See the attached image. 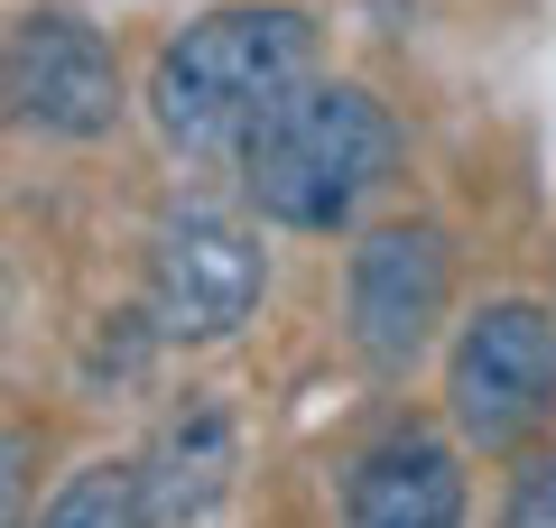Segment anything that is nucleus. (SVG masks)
Returning a JSON list of instances; mask_svg holds the SVG:
<instances>
[{
	"label": "nucleus",
	"instance_id": "1",
	"mask_svg": "<svg viewBox=\"0 0 556 528\" xmlns=\"http://www.w3.org/2000/svg\"><path fill=\"white\" fill-rule=\"evenodd\" d=\"M306 75H316V20L288 10V0H232V10H204L195 28H177L159 47V65H149V121H159L167 149L223 158Z\"/></svg>",
	"mask_w": 556,
	"mask_h": 528
},
{
	"label": "nucleus",
	"instance_id": "2",
	"mask_svg": "<svg viewBox=\"0 0 556 528\" xmlns=\"http://www.w3.org/2000/svg\"><path fill=\"white\" fill-rule=\"evenodd\" d=\"M399 167V121L371 84H316L241 139V204L278 232H343Z\"/></svg>",
	"mask_w": 556,
	"mask_h": 528
},
{
	"label": "nucleus",
	"instance_id": "3",
	"mask_svg": "<svg viewBox=\"0 0 556 528\" xmlns=\"http://www.w3.org/2000/svg\"><path fill=\"white\" fill-rule=\"evenodd\" d=\"M269 297V260L260 232L232 204H167L159 232H149V334L159 343H232L241 325Z\"/></svg>",
	"mask_w": 556,
	"mask_h": 528
},
{
	"label": "nucleus",
	"instance_id": "4",
	"mask_svg": "<svg viewBox=\"0 0 556 528\" xmlns=\"http://www.w3.org/2000/svg\"><path fill=\"white\" fill-rule=\"evenodd\" d=\"M445 408H455V436L482 445V454L529 445L556 417V306H538V297H492V306L455 334Z\"/></svg>",
	"mask_w": 556,
	"mask_h": 528
},
{
	"label": "nucleus",
	"instance_id": "5",
	"mask_svg": "<svg viewBox=\"0 0 556 528\" xmlns=\"http://www.w3.org/2000/svg\"><path fill=\"white\" fill-rule=\"evenodd\" d=\"M0 121L38 139H102L121 121L112 38L75 10H28L0 28Z\"/></svg>",
	"mask_w": 556,
	"mask_h": 528
},
{
	"label": "nucleus",
	"instance_id": "6",
	"mask_svg": "<svg viewBox=\"0 0 556 528\" xmlns=\"http://www.w3.org/2000/svg\"><path fill=\"white\" fill-rule=\"evenodd\" d=\"M455 306V241L437 223H380L343 269V325L371 372H408Z\"/></svg>",
	"mask_w": 556,
	"mask_h": 528
},
{
	"label": "nucleus",
	"instance_id": "7",
	"mask_svg": "<svg viewBox=\"0 0 556 528\" xmlns=\"http://www.w3.org/2000/svg\"><path fill=\"white\" fill-rule=\"evenodd\" d=\"M343 528H464V464L445 436L390 427L343 473Z\"/></svg>",
	"mask_w": 556,
	"mask_h": 528
},
{
	"label": "nucleus",
	"instance_id": "8",
	"mask_svg": "<svg viewBox=\"0 0 556 528\" xmlns=\"http://www.w3.org/2000/svg\"><path fill=\"white\" fill-rule=\"evenodd\" d=\"M232 464H241V436H232L223 399H186L177 417H159V436L139 454V510H149V528L204 519L232 491Z\"/></svg>",
	"mask_w": 556,
	"mask_h": 528
},
{
	"label": "nucleus",
	"instance_id": "9",
	"mask_svg": "<svg viewBox=\"0 0 556 528\" xmlns=\"http://www.w3.org/2000/svg\"><path fill=\"white\" fill-rule=\"evenodd\" d=\"M28 528H149V510H139V464H84V473H65V491Z\"/></svg>",
	"mask_w": 556,
	"mask_h": 528
},
{
	"label": "nucleus",
	"instance_id": "10",
	"mask_svg": "<svg viewBox=\"0 0 556 528\" xmlns=\"http://www.w3.org/2000/svg\"><path fill=\"white\" fill-rule=\"evenodd\" d=\"M20 454H28L20 436H10V445H0V528H10V501H20V473H10V464H20Z\"/></svg>",
	"mask_w": 556,
	"mask_h": 528
}]
</instances>
